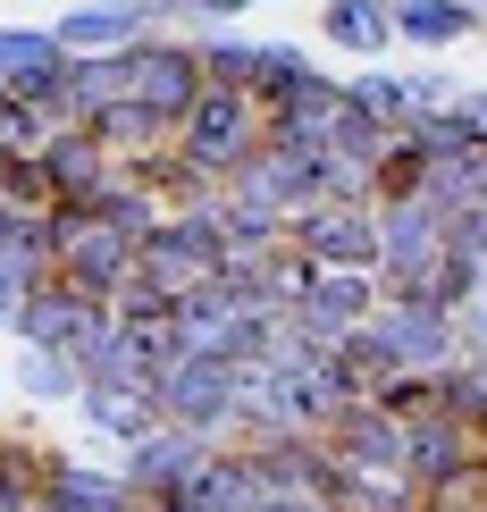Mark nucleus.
I'll use <instances>...</instances> for the list:
<instances>
[{
    "label": "nucleus",
    "mask_w": 487,
    "mask_h": 512,
    "mask_svg": "<svg viewBox=\"0 0 487 512\" xmlns=\"http://www.w3.org/2000/svg\"><path fill=\"white\" fill-rule=\"evenodd\" d=\"M168 143H177V160H194L210 185H227L269 143V110L252 101V84H202L194 110L177 118V135H168Z\"/></svg>",
    "instance_id": "f257e3e1"
},
{
    "label": "nucleus",
    "mask_w": 487,
    "mask_h": 512,
    "mask_svg": "<svg viewBox=\"0 0 487 512\" xmlns=\"http://www.w3.org/2000/svg\"><path fill=\"white\" fill-rule=\"evenodd\" d=\"M219 261H227V244H219V194L194 202V210H168L152 236L135 244V277L152 294H168V303H185L194 286H210Z\"/></svg>",
    "instance_id": "f03ea898"
},
{
    "label": "nucleus",
    "mask_w": 487,
    "mask_h": 512,
    "mask_svg": "<svg viewBox=\"0 0 487 512\" xmlns=\"http://www.w3.org/2000/svg\"><path fill=\"white\" fill-rule=\"evenodd\" d=\"M51 277H68L93 303H118L126 277H135V244L118 227H101L84 202H51Z\"/></svg>",
    "instance_id": "7ed1b4c3"
},
{
    "label": "nucleus",
    "mask_w": 487,
    "mask_h": 512,
    "mask_svg": "<svg viewBox=\"0 0 487 512\" xmlns=\"http://www.w3.org/2000/svg\"><path fill=\"white\" fill-rule=\"evenodd\" d=\"M378 210V294H429V269L446 261V210L429 194H387Z\"/></svg>",
    "instance_id": "20e7f679"
},
{
    "label": "nucleus",
    "mask_w": 487,
    "mask_h": 512,
    "mask_svg": "<svg viewBox=\"0 0 487 512\" xmlns=\"http://www.w3.org/2000/svg\"><path fill=\"white\" fill-rule=\"evenodd\" d=\"M152 387H160V420L194 429L202 445H236V361H219V353H177Z\"/></svg>",
    "instance_id": "39448f33"
},
{
    "label": "nucleus",
    "mask_w": 487,
    "mask_h": 512,
    "mask_svg": "<svg viewBox=\"0 0 487 512\" xmlns=\"http://www.w3.org/2000/svg\"><path fill=\"white\" fill-rule=\"evenodd\" d=\"M362 336L378 345L387 370H446L462 353V319L437 311L429 294H378V311L362 319Z\"/></svg>",
    "instance_id": "423d86ee"
},
{
    "label": "nucleus",
    "mask_w": 487,
    "mask_h": 512,
    "mask_svg": "<svg viewBox=\"0 0 487 512\" xmlns=\"http://www.w3.org/2000/svg\"><path fill=\"white\" fill-rule=\"evenodd\" d=\"M118 59H126V93H135L152 118H168V135H177V118L194 110V93H202V59H194V34L160 26V34H143V42H126Z\"/></svg>",
    "instance_id": "0eeeda50"
},
{
    "label": "nucleus",
    "mask_w": 487,
    "mask_h": 512,
    "mask_svg": "<svg viewBox=\"0 0 487 512\" xmlns=\"http://www.w3.org/2000/svg\"><path fill=\"white\" fill-rule=\"evenodd\" d=\"M286 244L320 269H378V210L370 202H303L286 210Z\"/></svg>",
    "instance_id": "6e6552de"
},
{
    "label": "nucleus",
    "mask_w": 487,
    "mask_h": 512,
    "mask_svg": "<svg viewBox=\"0 0 487 512\" xmlns=\"http://www.w3.org/2000/svg\"><path fill=\"white\" fill-rule=\"evenodd\" d=\"M110 319V303H93V294H76L68 277H34L26 303H17V345H51V353H84L93 345V328Z\"/></svg>",
    "instance_id": "1a4fd4ad"
},
{
    "label": "nucleus",
    "mask_w": 487,
    "mask_h": 512,
    "mask_svg": "<svg viewBox=\"0 0 487 512\" xmlns=\"http://www.w3.org/2000/svg\"><path fill=\"white\" fill-rule=\"evenodd\" d=\"M370 311H378V277H370V269H320L286 319L311 336V345H345V336L362 328Z\"/></svg>",
    "instance_id": "9d476101"
},
{
    "label": "nucleus",
    "mask_w": 487,
    "mask_h": 512,
    "mask_svg": "<svg viewBox=\"0 0 487 512\" xmlns=\"http://www.w3.org/2000/svg\"><path fill=\"white\" fill-rule=\"evenodd\" d=\"M160 26H168V0H76V9L51 17L59 51H126V42H143Z\"/></svg>",
    "instance_id": "9b49d317"
},
{
    "label": "nucleus",
    "mask_w": 487,
    "mask_h": 512,
    "mask_svg": "<svg viewBox=\"0 0 487 512\" xmlns=\"http://www.w3.org/2000/svg\"><path fill=\"white\" fill-rule=\"evenodd\" d=\"M210 454V445L194 429H177V420H160V429H143L135 445H118V479H126V496L135 504H152V496H177L185 471Z\"/></svg>",
    "instance_id": "f8f14e48"
},
{
    "label": "nucleus",
    "mask_w": 487,
    "mask_h": 512,
    "mask_svg": "<svg viewBox=\"0 0 487 512\" xmlns=\"http://www.w3.org/2000/svg\"><path fill=\"white\" fill-rule=\"evenodd\" d=\"M42 512H135V496H126L118 462L51 445V462H42Z\"/></svg>",
    "instance_id": "ddd939ff"
},
{
    "label": "nucleus",
    "mask_w": 487,
    "mask_h": 512,
    "mask_svg": "<svg viewBox=\"0 0 487 512\" xmlns=\"http://www.w3.org/2000/svg\"><path fill=\"white\" fill-rule=\"evenodd\" d=\"M261 110H269V143H286V152H328V126H336V110H345V76L311 68L294 93L261 101Z\"/></svg>",
    "instance_id": "4468645a"
},
{
    "label": "nucleus",
    "mask_w": 487,
    "mask_h": 512,
    "mask_svg": "<svg viewBox=\"0 0 487 512\" xmlns=\"http://www.w3.org/2000/svg\"><path fill=\"white\" fill-rule=\"evenodd\" d=\"M76 420L101 445H135L143 429H160V387H152V378H84Z\"/></svg>",
    "instance_id": "2eb2a0df"
},
{
    "label": "nucleus",
    "mask_w": 487,
    "mask_h": 512,
    "mask_svg": "<svg viewBox=\"0 0 487 512\" xmlns=\"http://www.w3.org/2000/svg\"><path fill=\"white\" fill-rule=\"evenodd\" d=\"M59 68H68V51H59L51 26H0V93L42 101V110H51ZM51 118H59V110H51ZM59 126H68V118H59Z\"/></svg>",
    "instance_id": "dca6fc26"
},
{
    "label": "nucleus",
    "mask_w": 487,
    "mask_h": 512,
    "mask_svg": "<svg viewBox=\"0 0 487 512\" xmlns=\"http://www.w3.org/2000/svg\"><path fill=\"white\" fill-rule=\"evenodd\" d=\"M177 504H194V512H252L261 504V471H252L244 445H210L194 471H185Z\"/></svg>",
    "instance_id": "f3484780"
},
{
    "label": "nucleus",
    "mask_w": 487,
    "mask_h": 512,
    "mask_svg": "<svg viewBox=\"0 0 487 512\" xmlns=\"http://www.w3.org/2000/svg\"><path fill=\"white\" fill-rule=\"evenodd\" d=\"M328 454L336 462H370V471H404V420L395 412H378V403L362 395V403H345V412L328 420Z\"/></svg>",
    "instance_id": "a211bd4d"
},
{
    "label": "nucleus",
    "mask_w": 487,
    "mask_h": 512,
    "mask_svg": "<svg viewBox=\"0 0 487 512\" xmlns=\"http://www.w3.org/2000/svg\"><path fill=\"white\" fill-rule=\"evenodd\" d=\"M244 454H252V471H261V496H320L328 487V437H311V429L261 437V445H244Z\"/></svg>",
    "instance_id": "6ab92c4d"
},
{
    "label": "nucleus",
    "mask_w": 487,
    "mask_h": 512,
    "mask_svg": "<svg viewBox=\"0 0 487 512\" xmlns=\"http://www.w3.org/2000/svg\"><path fill=\"white\" fill-rule=\"evenodd\" d=\"M311 160L320 152H286V143H261L236 177H227V194L261 202V210H303L311 202Z\"/></svg>",
    "instance_id": "aec40b11"
},
{
    "label": "nucleus",
    "mask_w": 487,
    "mask_h": 512,
    "mask_svg": "<svg viewBox=\"0 0 487 512\" xmlns=\"http://www.w3.org/2000/svg\"><path fill=\"white\" fill-rule=\"evenodd\" d=\"M34 160H42V177H51V194H59V202H84V194H93V185L118 168L110 152H101V135H93V126H51Z\"/></svg>",
    "instance_id": "412c9836"
},
{
    "label": "nucleus",
    "mask_w": 487,
    "mask_h": 512,
    "mask_svg": "<svg viewBox=\"0 0 487 512\" xmlns=\"http://www.w3.org/2000/svg\"><path fill=\"white\" fill-rule=\"evenodd\" d=\"M320 496L336 512H420V479L412 471H370V462H336L328 454V487Z\"/></svg>",
    "instance_id": "4be33fe9"
},
{
    "label": "nucleus",
    "mask_w": 487,
    "mask_h": 512,
    "mask_svg": "<svg viewBox=\"0 0 487 512\" xmlns=\"http://www.w3.org/2000/svg\"><path fill=\"white\" fill-rule=\"evenodd\" d=\"M9 395H17V403H34V412H76V395H84L76 353L17 345V361H9Z\"/></svg>",
    "instance_id": "5701e85b"
},
{
    "label": "nucleus",
    "mask_w": 487,
    "mask_h": 512,
    "mask_svg": "<svg viewBox=\"0 0 487 512\" xmlns=\"http://www.w3.org/2000/svg\"><path fill=\"white\" fill-rule=\"evenodd\" d=\"M84 210H93L101 227H118L126 244H143V236H152V227L168 219V202L152 194V185H143V168H110V177L84 194Z\"/></svg>",
    "instance_id": "b1692460"
},
{
    "label": "nucleus",
    "mask_w": 487,
    "mask_h": 512,
    "mask_svg": "<svg viewBox=\"0 0 487 512\" xmlns=\"http://www.w3.org/2000/svg\"><path fill=\"white\" fill-rule=\"evenodd\" d=\"M387 17H395V42L404 51H454V42L479 34L471 0H387Z\"/></svg>",
    "instance_id": "393cba45"
},
{
    "label": "nucleus",
    "mask_w": 487,
    "mask_h": 512,
    "mask_svg": "<svg viewBox=\"0 0 487 512\" xmlns=\"http://www.w3.org/2000/svg\"><path fill=\"white\" fill-rule=\"evenodd\" d=\"M320 42L345 59H387L395 51V17L387 0H320Z\"/></svg>",
    "instance_id": "a878e982"
},
{
    "label": "nucleus",
    "mask_w": 487,
    "mask_h": 512,
    "mask_svg": "<svg viewBox=\"0 0 487 512\" xmlns=\"http://www.w3.org/2000/svg\"><path fill=\"white\" fill-rule=\"evenodd\" d=\"M471 454H479V437L462 429V420H446V412L404 420V471H412V479H446V471H462Z\"/></svg>",
    "instance_id": "bb28decb"
},
{
    "label": "nucleus",
    "mask_w": 487,
    "mask_h": 512,
    "mask_svg": "<svg viewBox=\"0 0 487 512\" xmlns=\"http://www.w3.org/2000/svg\"><path fill=\"white\" fill-rule=\"evenodd\" d=\"M84 126H93V135H101V152H110L118 168L152 160L160 143H168V118H152V110H143L135 93H126V101H110V110H101V118H84Z\"/></svg>",
    "instance_id": "cd10ccee"
},
{
    "label": "nucleus",
    "mask_w": 487,
    "mask_h": 512,
    "mask_svg": "<svg viewBox=\"0 0 487 512\" xmlns=\"http://www.w3.org/2000/svg\"><path fill=\"white\" fill-rule=\"evenodd\" d=\"M446 219H462V210H487V143H471V152L454 160H429V185H420Z\"/></svg>",
    "instance_id": "c85d7f7f"
},
{
    "label": "nucleus",
    "mask_w": 487,
    "mask_h": 512,
    "mask_svg": "<svg viewBox=\"0 0 487 512\" xmlns=\"http://www.w3.org/2000/svg\"><path fill=\"white\" fill-rule=\"evenodd\" d=\"M437 412L462 420L471 437H487V361L479 353H454L446 370H437Z\"/></svg>",
    "instance_id": "c756f323"
},
{
    "label": "nucleus",
    "mask_w": 487,
    "mask_h": 512,
    "mask_svg": "<svg viewBox=\"0 0 487 512\" xmlns=\"http://www.w3.org/2000/svg\"><path fill=\"white\" fill-rule=\"evenodd\" d=\"M42 462H51V445L0 429V512H34L42 504Z\"/></svg>",
    "instance_id": "7c9ffc66"
},
{
    "label": "nucleus",
    "mask_w": 487,
    "mask_h": 512,
    "mask_svg": "<svg viewBox=\"0 0 487 512\" xmlns=\"http://www.w3.org/2000/svg\"><path fill=\"white\" fill-rule=\"evenodd\" d=\"M320 59L303 51V42H286V34H269V42H252V101H278V93H294Z\"/></svg>",
    "instance_id": "2f4dec72"
},
{
    "label": "nucleus",
    "mask_w": 487,
    "mask_h": 512,
    "mask_svg": "<svg viewBox=\"0 0 487 512\" xmlns=\"http://www.w3.org/2000/svg\"><path fill=\"white\" fill-rule=\"evenodd\" d=\"M194 59H202V84H252V34L236 26H202Z\"/></svg>",
    "instance_id": "473e14b6"
},
{
    "label": "nucleus",
    "mask_w": 487,
    "mask_h": 512,
    "mask_svg": "<svg viewBox=\"0 0 487 512\" xmlns=\"http://www.w3.org/2000/svg\"><path fill=\"white\" fill-rule=\"evenodd\" d=\"M345 93L362 101V110H370L378 126H404V118H412V101H404V76H395L387 59H362V76H345Z\"/></svg>",
    "instance_id": "72a5a7b5"
},
{
    "label": "nucleus",
    "mask_w": 487,
    "mask_h": 512,
    "mask_svg": "<svg viewBox=\"0 0 487 512\" xmlns=\"http://www.w3.org/2000/svg\"><path fill=\"white\" fill-rule=\"evenodd\" d=\"M420 512H487V454H471L446 479H420Z\"/></svg>",
    "instance_id": "f704fd0d"
},
{
    "label": "nucleus",
    "mask_w": 487,
    "mask_h": 512,
    "mask_svg": "<svg viewBox=\"0 0 487 512\" xmlns=\"http://www.w3.org/2000/svg\"><path fill=\"white\" fill-rule=\"evenodd\" d=\"M51 110L42 101H17V93H0V160H26V152H42V135H51Z\"/></svg>",
    "instance_id": "c9c22d12"
},
{
    "label": "nucleus",
    "mask_w": 487,
    "mask_h": 512,
    "mask_svg": "<svg viewBox=\"0 0 487 512\" xmlns=\"http://www.w3.org/2000/svg\"><path fill=\"white\" fill-rule=\"evenodd\" d=\"M429 303H437V311H454V319L479 303V269H471V252H454V244H446V261L429 269Z\"/></svg>",
    "instance_id": "e433bc0d"
},
{
    "label": "nucleus",
    "mask_w": 487,
    "mask_h": 512,
    "mask_svg": "<svg viewBox=\"0 0 487 512\" xmlns=\"http://www.w3.org/2000/svg\"><path fill=\"white\" fill-rule=\"evenodd\" d=\"M0 202H17V210H51V202H59L34 152H26V160H0Z\"/></svg>",
    "instance_id": "4c0bfd02"
},
{
    "label": "nucleus",
    "mask_w": 487,
    "mask_h": 512,
    "mask_svg": "<svg viewBox=\"0 0 487 512\" xmlns=\"http://www.w3.org/2000/svg\"><path fill=\"white\" fill-rule=\"evenodd\" d=\"M244 9H261V0H168V26H177V34H202V26H236Z\"/></svg>",
    "instance_id": "58836bf2"
},
{
    "label": "nucleus",
    "mask_w": 487,
    "mask_h": 512,
    "mask_svg": "<svg viewBox=\"0 0 487 512\" xmlns=\"http://www.w3.org/2000/svg\"><path fill=\"white\" fill-rule=\"evenodd\" d=\"M395 76H404V101H412V118H420V110H446V101L462 93V84H454L446 68H429V59H420V68H395ZM412 118H404V126H412Z\"/></svg>",
    "instance_id": "ea45409f"
},
{
    "label": "nucleus",
    "mask_w": 487,
    "mask_h": 512,
    "mask_svg": "<svg viewBox=\"0 0 487 512\" xmlns=\"http://www.w3.org/2000/svg\"><path fill=\"white\" fill-rule=\"evenodd\" d=\"M26 286H34V269H26V261H9V252H0V336L17 328V303H26Z\"/></svg>",
    "instance_id": "a19ab883"
},
{
    "label": "nucleus",
    "mask_w": 487,
    "mask_h": 512,
    "mask_svg": "<svg viewBox=\"0 0 487 512\" xmlns=\"http://www.w3.org/2000/svg\"><path fill=\"white\" fill-rule=\"evenodd\" d=\"M446 110H454V126H462L471 143H487V84H462V93L446 101Z\"/></svg>",
    "instance_id": "79ce46f5"
},
{
    "label": "nucleus",
    "mask_w": 487,
    "mask_h": 512,
    "mask_svg": "<svg viewBox=\"0 0 487 512\" xmlns=\"http://www.w3.org/2000/svg\"><path fill=\"white\" fill-rule=\"evenodd\" d=\"M462 353H479V361H487V294L462 311Z\"/></svg>",
    "instance_id": "37998d69"
},
{
    "label": "nucleus",
    "mask_w": 487,
    "mask_h": 512,
    "mask_svg": "<svg viewBox=\"0 0 487 512\" xmlns=\"http://www.w3.org/2000/svg\"><path fill=\"white\" fill-rule=\"evenodd\" d=\"M252 512H336V504H328V496H261Z\"/></svg>",
    "instance_id": "c03bdc74"
},
{
    "label": "nucleus",
    "mask_w": 487,
    "mask_h": 512,
    "mask_svg": "<svg viewBox=\"0 0 487 512\" xmlns=\"http://www.w3.org/2000/svg\"><path fill=\"white\" fill-rule=\"evenodd\" d=\"M471 9H479V26H487V0H471Z\"/></svg>",
    "instance_id": "a18cd8bd"
},
{
    "label": "nucleus",
    "mask_w": 487,
    "mask_h": 512,
    "mask_svg": "<svg viewBox=\"0 0 487 512\" xmlns=\"http://www.w3.org/2000/svg\"><path fill=\"white\" fill-rule=\"evenodd\" d=\"M0 403H9V387H0Z\"/></svg>",
    "instance_id": "49530a36"
}]
</instances>
